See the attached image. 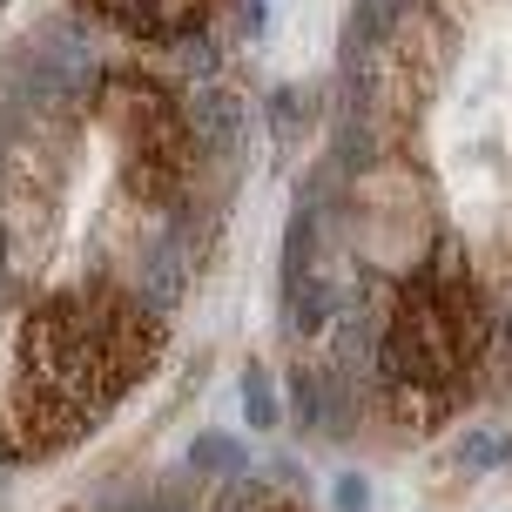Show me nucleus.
<instances>
[{
	"instance_id": "nucleus-1",
	"label": "nucleus",
	"mask_w": 512,
	"mask_h": 512,
	"mask_svg": "<svg viewBox=\"0 0 512 512\" xmlns=\"http://www.w3.org/2000/svg\"><path fill=\"white\" fill-rule=\"evenodd\" d=\"M162 351L169 324L122 283H81L27 304L0 378V459L41 465L81 445L162 364Z\"/></svg>"
},
{
	"instance_id": "nucleus-2",
	"label": "nucleus",
	"mask_w": 512,
	"mask_h": 512,
	"mask_svg": "<svg viewBox=\"0 0 512 512\" xmlns=\"http://www.w3.org/2000/svg\"><path fill=\"white\" fill-rule=\"evenodd\" d=\"M492 344H499V304L465 243L438 230L425 256L398 270L371 344V378L398 432L425 438L452 425V411H465L472 391L492 378Z\"/></svg>"
},
{
	"instance_id": "nucleus-3",
	"label": "nucleus",
	"mask_w": 512,
	"mask_h": 512,
	"mask_svg": "<svg viewBox=\"0 0 512 512\" xmlns=\"http://www.w3.org/2000/svg\"><path fill=\"white\" fill-rule=\"evenodd\" d=\"M95 115L122 142L128 203H142V209H182L189 203V189L209 169V155L196 149L189 115H182V95L169 81L142 75V68H115L95 88Z\"/></svg>"
},
{
	"instance_id": "nucleus-4",
	"label": "nucleus",
	"mask_w": 512,
	"mask_h": 512,
	"mask_svg": "<svg viewBox=\"0 0 512 512\" xmlns=\"http://www.w3.org/2000/svg\"><path fill=\"white\" fill-rule=\"evenodd\" d=\"M337 223L351 236L364 270H405L425 256V243L438 236L432 223V182L411 162H398V149L371 155L351 169V189L337 203Z\"/></svg>"
},
{
	"instance_id": "nucleus-5",
	"label": "nucleus",
	"mask_w": 512,
	"mask_h": 512,
	"mask_svg": "<svg viewBox=\"0 0 512 512\" xmlns=\"http://www.w3.org/2000/svg\"><path fill=\"white\" fill-rule=\"evenodd\" d=\"M358 277L364 263L351 250V236L337 223V209L304 203L297 223L283 236V297H290V324L297 331H324L344 304H358Z\"/></svg>"
},
{
	"instance_id": "nucleus-6",
	"label": "nucleus",
	"mask_w": 512,
	"mask_h": 512,
	"mask_svg": "<svg viewBox=\"0 0 512 512\" xmlns=\"http://www.w3.org/2000/svg\"><path fill=\"white\" fill-rule=\"evenodd\" d=\"M384 54L405 68V81L425 95V102H438V88L452 81V68H459V27L438 21L432 7H418V0H405L398 14H391V27L378 34Z\"/></svg>"
},
{
	"instance_id": "nucleus-7",
	"label": "nucleus",
	"mask_w": 512,
	"mask_h": 512,
	"mask_svg": "<svg viewBox=\"0 0 512 512\" xmlns=\"http://www.w3.org/2000/svg\"><path fill=\"white\" fill-rule=\"evenodd\" d=\"M75 14L128 41H196L223 14V0H75Z\"/></svg>"
},
{
	"instance_id": "nucleus-8",
	"label": "nucleus",
	"mask_w": 512,
	"mask_h": 512,
	"mask_svg": "<svg viewBox=\"0 0 512 512\" xmlns=\"http://www.w3.org/2000/svg\"><path fill=\"white\" fill-rule=\"evenodd\" d=\"M182 115H189V135H196V149L216 162V155L243 149V95L223 88V81H203V88H189L182 95Z\"/></svg>"
},
{
	"instance_id": "nucleus-9",
	"label": "nucleus",
	"mask_w": 512,
	"mask_h": 512,
	"mask_svg": "<svg viewBox=\"0 0 512 512\" xmlns=\"http://www.w3.org/2000/svg\"><path fill=\"white\" fill-rule=\"evenodd\" d=\"M189 465H196V472H243V465H250V445L230 438V432H203L189 445Z\"/></svg>"
},
{
	"instance_id": "nucleus-10",
	"label": "nucleus",
	"mask_w": 512,
	"mask_h": 512,
	"mask_svg": "<svg viewBox=\"0 0 512 512\" xmlns=\"http://www.w3.org/2000/svg\"><path fill=\"white\" fill-rule=\"evenodd\" d=\"M243 418H250L256 432H270V425L283 418L277 384H270V371H263V364H243Z\"/></svg>"
},
{
	"instance_id": "nucleus-11",
	"label": "nucleus",
	"mask_w": 512,
	"mask_h": 512,
	"mask_svg": "<svg viewBox=\"0 0 512 512\" xmlns=\"http://www.w3.org/2000/svg\"><path fill=\"white\" fill-rule=\"evenodd\" d=\"M506 452H512V432H465V438H459V465H472V472L499 465Z\"/></svg>"
},
{
	"instance_id": "nucleus-12",
	"label": "nucleus",
	"mask_w": 512,
	"mask_h": 512,
	"mask_svg": "<svg viewBox=\"0 0 512 512\" xmlns=\"http://www.w3.org/2000/svg\"><path fill=\"white\" fill-rule=\"evenodd\" d=\"M331 499H337V512H371V486H364V472H337Z\"/></svg>"
},
{
	"instance_id": "nucleus-13",
	"label": "nucleus",
	"mask_w": 512,
	"mask_h": 512,
	"mask_svg": "<svg viewBox=\"0 0 512 512\" xmlns=\"http://www.w3.org/2000/svg\"><path fill=\"white\" fill-rule=\"evenodd\" d=\"M418 7H432L438 21H452L459 34H465L472 21H479V14H486V0H418Z\"/></svg>"
},
{
	"instance_id": "nucleus-14",
	"label": "nucleus",
	"mask_w": 512,
	"mask_h": 512,
	"mask_svg": "<svg viewBox=\"0 0 512 512\" xmlns=\"http://www.w3.org/2000/svg\"><path fill=\"white\" fill-rule=\"evenodd\" d=\"M277 512H297V506H277Z\"/></svg>"
}]
</instances>
